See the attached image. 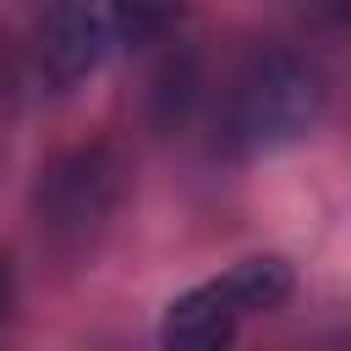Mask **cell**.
<instances>
[{
  "label": "cell",
  "instance_id": "cell-1",
  "mask_svg": "<svg viewBox=\"0 0 351 351\" xmlns=\"http://www.w3.org/2000/svg\"><path fill=\"white\" fill-rule=\"evenodd\" d=\"M324 104H329V88H324L318 66H307L291 49L252 55L225 93L219 143L230 154H247V159L280 154V148L313 137V126L324 121Z\"/></svg>",
  "mask_w": 351,
  "mask_h": 351
},
{
  "label": "cell",
  "instance_id": "cell-2",
  "mask_svg": "<svg viewBox=\"0 0 351 351\" xmlns=\"http://www.w3.org/2000/svg\"><path fill=\"white\" fill-rule=\"evenodd\" d=\"M181 16V0H55L38 27V66L55 88H77L126 49L154 44Z\"/></svg>",
  "mask_w": 351,
  "mask_h": 351
},
{
  "label": "cell",
  "instance_id": "cell-3",
  "mask_svg": "<svg viewBox=\"0 0 351 351\" xmlns=\"http://www.w3.org/2000/svg\"><path fill=\"white\" fill-rule=\"evenodd\" d=\"M291 291H296V274H291L285 258H274V252L241 258V263H230L225 274H214V280L181 291V296L165 307L159 340L176 346V351H208V346H225L247 318L274 313Z\"/></svg>",
  "mask_w": 351,
  "mask_h": 351
},
{
  "label": "cell",
  "instance_id": "cell-4",
  "mask_svg": "<svg viewBox=\"0 0 351 351\" xmlns=\"http://www.w3.org/2000/svg\"><path fill=\"white\" fill-rule=\"evenodd\" d=\"M121 192H126V170L110 148H77V154L55 159L33 192L38 236L66 258L88 252L99 241V230L115 219Z\"/></svg>",
  "mask_w": 351,
  "mask_h": 351
},
{
  "label": "cell",
  "instance_id": "cell-5",
  "mask_svg": "<svg viewBox=\"0 0 351 351\" xmlns=\"http://www.w3.org/2000/svg\"><path fill=\"white\" fill-rule=\"evenodd\" d=\"M5 313H11V258L0 252V324H5Z\"/></svg>",
  "mask_w": 351,
  "mask_h": 351
}]
</instances>
